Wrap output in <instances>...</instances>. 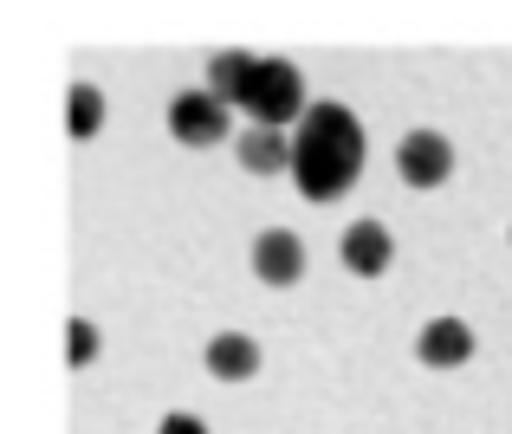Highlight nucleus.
Masks as SVG:
<instances>
[{"mask_svg": "<svg viewBox=\"0 0 512 434\" xmlns=\"http://www.w3.org/2000/svg\"><path fill=\"white\" fill-rule=\"evenodd\" d=\"M363 175V124L344 104H312L292 137V182L305 188V201H338Z\"/></svg>", "mask_w": 512, "mask_h": 434, "instance_id": "obj_1", "label": "nucleus"}, {"mask_svg": "<svg viewBox=\"0 0 512 434\" xmlns=\"http://www.w3.org/2000/svg\"><path fill=\"white\" fill-rule=\"evenodd\" d=\"M234 104L253 117L260 130H286V124H305V78H299V65L292 59H253V72L240 78V91H234Z\"/></svg>", "mask_w": 512, "mask_h": 434, "instance_id": "obj_2", "label": "nucleus"}, {"mask_svg": "<svg viewBox=\"0 0 512 434\" xmlns=\"http://www.w3.org/2000/svg\"><path fill=\"white\" fill-rule=\"evenodd\" d=\"M227 111H234V104H221L214 91H175V104H169L175 143H188V149L227 143Z\"/></svg>", "mask_w": 512, "mask_h": 434, "instance_id": "obj_3", "label": "nucleus"}, {"mask_svg": "<svg viewBox=\"0 0 512 434\" xmlns=\"http://www.w3.org/2000/svg\"><path fill=\"white\" fill-rule=\"evenodd\" d=\"M396 175L409 188H441L454 175V143L441 137V130H409V137L396 143Z\"/></svg>", "mask_w": 512, "mask_h": 434, "instance_id": "obj_4", "label": "nucleus"}, {"mask_svg": "<svg viewBox=\"0 0 512 434\" xmlns=\"http://www.w3.org/2000/svg\"><path fill=\"white\" fill-rule=\"evenodd\" d=\"M253 273H260L266 286H299V279H305V247H299V234H286V227H266V234L253 240Z\"/></svg>", "mask_w": 512, "mask_h": 434, "instance_id": "obj_5", "label": "nucleus"}, {"mask_svg": "<svg viewBox=\"0 0 512 434\" xmlns=\"http://www.w3.org/2000/svg\"><path fill=\"white\" fill-rule=\"evenodd\" d=\"M415 357H422L428 370H461V363L474 357V331H467V318H435L422 337H415Z\"/></svg>", "mask_w": 512, "mask_h": 434, "instance_id": "obj_6", "label": "nucleus"}, {"mask_svg": "<svg viewBox=\"0 0 512 434\" xmlns=\"http://www.w3.org/2000/svg\"><path fill=\"white\" fill-rule=\"evenodd\" d=\"M389 260H396V247H389V227L383 221H350L344 227V266L357 279L389 273Z\"/></svg>", "mask_w": 512, "mask_h": 434, "instance_id": "obj_7", "label": "nucleus"}, {"mask_svg": "<svg viewBox=\"0 0 512 434\" xmlns=\"http://www.w3.org/2000/svg\"><path fill=\"white\" fill-rule=\"evenodd\" d=\"M208 376H221V383H247V376H260V344L240 337V331L208 337Z\"/></svg>", "mask_w": 512, "mask_h": 434, "instance_id": "obj_8", "label": "nucleus"}, {"mask_svg": "<svg viewBox=\"0 0 512 434\" xmlns=\"http://www.w3.org/2000/svg\"><path fill=\"white\" fill-rule=\"evenodd\" d=\"M240 162H247L253 175H279V169L292 175V137L286 130H260L253 124L247 137H240Z\"/></svg>", "mask_w": 512, "mask_h": 434, "instance_id": "obj_9", "label": "nucleus"}, {"mask_svg": "<svg viewBox=\"0 0 512 434\" xmlns=\"http://www.w3.org/2000/svg\"><path fill=\"white\" fill-rule=\"evenodd\" d=\"M247 72H253V52H234V46L214 52V59H208V91L221 104H234V91H240V78H247Z\"/></svg>", "mask_w": 512, "mask_h": 434, "instance_id": "obj_10", "label": "nucleus"}, {"mask_svg": "<svg viewBox=\"0 0 512 434\" xmlns=\"http://www.w3.org/2000/svg\"><path fill=\"white\" fill-rule=\"evenodd\" d=\"M104 124V98L91 85H72V111H65V130L72 137H91V130Z\"/></svg>", "mask_w": 512, "mask_h": 434, "instance_id": "obj_11", "label": "nucleus"}, {"mask_svg": "<svg viewBox=\"0 0 512 434\" xmlns=\"http://www.w3.org/2000/svg\"><path fill=\"white\" fill-rule=\"evenodd\" d=\"M65 344H72V350H65V357H72L78 370H85V363L98 357V331H91L85 318H72V324H65Z\"/></svg>", "mask_w": 512, "mask_h": 434, "instance_id": "obj_12", "label": "nucleus"}, {"mask_svg": "<svg viewBox=\"0 0 512 434\" xmlns=\"http://www.w3.org/2000/svg\"><path fill=\"white\" fill-rule=\"evenodd\" d=\"M156 434H208V428H201V422H195V415H169V422H163V428H156Z\"/></svg>", "mask_w": 512, "mask_h": 434, "instance_id": "obj_13", "label": "nucleus"}]
</instances>
